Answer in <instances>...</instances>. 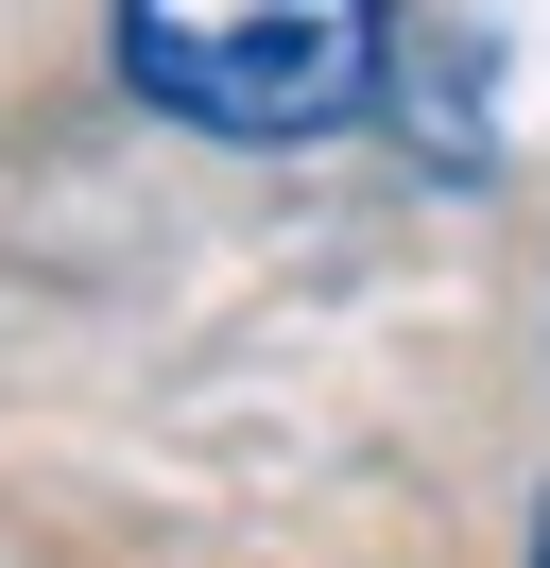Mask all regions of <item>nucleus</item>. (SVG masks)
Returning a JSON list of instances; mask_svg holds the SVG:
<instances>
[{"mask_svg":"<svg viewBox=\"0 0 550 568\" xmlns=\"http://www.w3.org/2000/svg\"><path fill=\"white\" fill-rule=\"evenodd\" d=\"M396 70V0H121V87L206 139H327Z\"/></svg>","mask_w":550,"mask_h":568,"instance_id":"obj_1","label":"nucleus"},{"mask_svg":"<svg viewBox=\"0 0 550 568\" xmlns=\"http://www.w3.org/2000/svg\"><path fill=\"white\" fill-rule=\"evenodd\" d=\"M533 568H550V499H533Z\"/></svg>","mask_w":550,"mask_h":568,"instance_id":"obj_2","label":"nucleus"}]
</instances>
